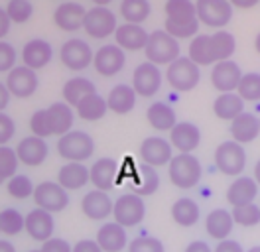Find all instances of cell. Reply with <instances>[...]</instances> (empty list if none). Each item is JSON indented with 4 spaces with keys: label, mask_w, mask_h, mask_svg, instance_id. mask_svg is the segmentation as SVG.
<instances>
[{
    "label": "cell",
    "mask_w": 260,
    "mask_h": 252,
    "mask_svg": "<svg viewBox=\"0 0 260 252\" xmlns=\"http://www.w3.org/2000/svg\"><path fill=\"white\" fill-rule=\"evenodd\" d=\"M166 24L164 30L176 40L191 38L199 30V18L191 0H168L166 6Z\"/></svg>",
    "instance_id": "6da1fadb"
},
{
    "label": "cell",
    "mask_w": 260,
    "mask_h": 252,
    "mask_svg": "<svg viewBox=\"0 0 260 252\" xmlns=\"http://www.w3.org/2000/svg\"><path fill=\"white\" fill-rule=\"evenodd\" d=\"M168 173H170V181L178 189H191L199 183L203 168L193 154H178L168 164Z\"/></svg>",
    "instance_id": "7a4b0ae2"
},
{
    "label": "cell",
    "mask_w": 260,
    "mask_h": 252,
    "mask_svg": "<svg viewBox=\"0 0 260 252\" xmlns=\"http://www.w3.org/2000/svg\"><path fill=\"white\" fill-rule=\"evenodd\" d=\"M146 57L154 65H170L179 57V44L174 36L166 30H156L148 36V44L144 47Z\"/></svg>",
    "instance_id": "3957f363"
},
{
    "label": "cell",
    "mask_w": 260,
    "mask_h": 252,
    "mask_svg": "<svg viewBox=\"0 0 260 252\" xmlns=\"http://www.w3.org/2000/svg\"><path fill=\"white\" fill-rule=\"evenodd\" d=\"M57 152L67 162L81 164V162H85V160H89V158L93 156L95 142H93V138L87 132L71 130V132H67L65 136L59 138V142H57Z\"/></svg>",
    "instance_id": "277c9868"
},
{
    "label": "cell",
    "mask_w": 260,
    "mask_h": 252,
    "mask_svg": "<svg viewBox=\"0 0 260 252\" xmlns=\"http://www.w3.org/2000/svg\"><path fill=\"white\" fill-rule=\"evenodd\" d=\"M113 217H114V223H118V225L124 227V229L138 227V225L144 220V217H146L144 199H142L140 195H134V193H124V195H120V197L114 201Z\"/></svg>",
    "instance_id": "5b68a950"
},
{
    "label": "cell",
    "mask_w": 260,
    "mask_h": 252,
    "mask_svg": "<svg viewBox=\"0 0 260 252\" xmlns=\"http://www.w3.org/2000/svg\"><path fill=\"white\" fill-rule=\"evenodd\" d=\"M215 166L225 175H241L246 166V152L244 148L235 140L221 142L215 150Z\"/></svg>",
    "instance_id": "8992f818"
},
{
    "label": "cell",
    "mask_w": 260,
    "mask_h": 252,
    "mask_svg": "<svg viewBox=\"0 0 260 252\" xmlns=\"http://www.w3.org/2000/svg\"><path fill=\"white\" fill-rule=\"evenodd\" d=\"M199 65H195L189 57H178L174 63L168 65L166 79L172 85V89H176L179 93L191 91L195 85L199 83Z\"/></svg>",
    "instance_id": "52a82bcc"
},
{
    "label": "cell",
    "mask_w": 260,
    "mask_h": 252,
    "mask_svg": "<svg viewBox=\"0 0 260 252\" xmlns=\"http://www.w3.org/2000/svg\"><path fill=\"white\" fill-rule=\"evenodd\" d=\"M195 10L199 22L209 28H223L233 18V4L229 0H197Z\"/></svg>",
    "instance_id": "ba28073f"
},
{
    "label": "cell",
    "mask_w": 260,
    "mask_h": 252,
    "mask_svg": "<svg viewBox=\"0 0 260 252\" xmlns=\"http://www.w3.org/2000/svg\"><path fill=\"white\" fill-rule=\"evenodd\" d=\"M34 201L38 209H44L48 213H59L69 205L67 189H63L57 181H42L36 185L34 191Z\"/></svg>",
    "instance_id": "9c48e42d"
},
{
    "label": "cell",
    "mask_w": 260,
    "mask_h": 252,
    "mask_svg": "<svg viewBox=\"0 0 260 252\" xmlns=\"http://www.w3.org/2000/svg\"><path fill=\"white\" fill-rule=\"evenodd\" d=\"M83 28L95 40L109 38L113 32H116V16L105 6H95V8L87 10Z\"/></svg>",
    "instance_id": "30bf717a"
},
{
    "label": "cell",
    "mask_w": 260,
    "mask_h": 252,
    "mask_svg": "<svg viewBox=\"0 0 260 252\" xmlns=\"http://www.w3.org/2000/svg\"><path fill=\"white\" fill-rule=\"evenodd\" d=\"M162 85V73L154 63H140L132 75V89L140 97H154Z\"/></svg>",
    "instance_id": "8fae6325"
},
{
    "label": "cell",
    "mask_w": 260,
    "mask_h": 252,
    "mask_svg": "<svg viewBox=\"0 0 260 252\" xmlns=\"http://www.w3.org/2000/svg\"><path fill=\"white\" fill-rule=\"evenodd\" d=\"M241 67L235 61H219L213 65L211 69V83L213 87L221 93H235L241 85Z\"/></svg>",
    "instance_id": "7c38bea8"
},
{
    "label": "cell",
    "mask_w": 260,
    "mask_h": 252,
    "mask_svg": "<svg viewBox=\"0 0 260 252\" xmlns=\"http://www.w3.org/2000/svg\"><path fill=\"white\" fill-rule=\"evenodd\" d=\"M59 55H61V63L71 71H81L95 59L89 44H85L83 40H67L61 46Z\"/></svg>",
    "instance_id": "4fadbf2b"
},
{
    "label": "cell",
    "mask_w": 260,
    "mask_h": 252,
    "mask_svg": "<svg viewBox=\"0 0 260 252\" xmlns=\"http://www.w3.org/2000/svg\"><path fill=\"white\" fill-rule=\"evenodd\" d=\"M138 154L142 158V162L146 166H152V168H160V166H166L172 162V144L168 140H164L160 136H150L146 140L140 144V150Z\"/></svg>",
    "instance_id": "5bb4252c"
},
{
    "label": "cell",
    "mask_w": 260,
    "mask_h": 252,
    "mask_svg": "<svg viewBox=\"0 0 260 252\" xmlns=\"http://www.w3.org/2000/svg\"><path fill=\"white\" fill-rule=\"evenodd\" d=\"M114 201L109 197L107 191L93 189L81 199V211L87 219L91 220H105L113 215Z\"/></svg>",
    "instance_id": "9a60e30c"
},
{
    "label": "cell",
    "mask_w": 260,
    "mask_h": 252,
    "mask_svg": "<svg viewBox=\"0 0 260 252\" xmlns=\"http://www.w3.org/2000/svg\"><path fill=\"white\" fill-rule=\"evenodd\" d=\"M95 71L103 77H113L124 67V49L118 46H103L95 53Z\"/></svg>",
    "instance_id": "2e32d148"
},
{
    "label": "cell",
    "mask_w": 260,
    "mask_h": 252,
    "mask_svg": "<svg viewBox=\"0 0 260 252\" xmlns=\"http://www.w3.org/2000/svg\"><path fill=\"white\" fill-rule=\"evenodd\" d=\"M53 229H55V223L51 213L44 211V209H32L28 215H26V233L30 235V238L38 240V242H46L49 238H53Z\"/></svg>",
    "instance_id": "e0dca14e"
},
{
    "label": "cell",
    "mask_w": 260,
    "mask_h": 252,
    "mask_svg": "<svg viewBox=\"0 0 260 252\" xmlns=\"http://www.w3.org/2000/svg\"><path fill=\"white\" fill-rule=\"evenodd\" d=\"M48 142L44 138H38V136H28L24 140L18 142L16 146V156L18 160L24 164V166H30V168H36V166H42L48 158Z\"/></svg>",
    "instance_id": "ac0fdd59"
},
{
    "label": "cell",
    "mask_w": 260,
    "mask_h": 252,
    "mask_svg": "<svg viewBox=\"0 0 260 252\" xmlns=\"http://www.w3.org/2000/svg\"><path fill=\"white\" fill-rule=\"evenodd\" d=\"M201 142V132L193 122H178L170 130V144L179 154H191Z\"/></svg>",
    "instance_id": "d6986e66"
},
{
    "label": "cell",
    "mask_w": 260,
    "mask_h": 252,
    "mask_svg": "<svg viewBox=\"0 0 260 252\" xmlns=\"http://www.w3.org/2000/svg\"><path fill=\"white\" fill-rule=\"evenodd\" d=\"M6 87H8L10 94H14V97H20V99L30 97L38 87L36 71L26 67V65L14 67L6 77Z\"/></svg>",
    "instance_id": "ffe728a7"
},
{
    "label": "cell",
    "mask_w": 260,
    "mask_h": 252,
    "mask_svg": "<svg viewBox=\"0 0 260 252\" xmlns=\"http://www.w3.org/2000/svg\"><path fill=\"white\" fill-rule=\"evenodd\" d=\"M97 244L103 252H122L128 246V236L126 229L120 227L118 223H105L97 231Z\"/></svg>",
    "instance_id": "44dd1931"
},
{
    "label": "cell",
    "mask_w": 260,
    "mask_h": 252,
    "mask_svg": "<svg viewBox=\"0 0 260 252\" xmlns=\"http://www.w3.org/2000/svg\"><path fill=\"white\" fill-rule=\"evenodd\" d=\"M91 183L99 191H109L116 183V175H118V164L113 158H99L97 162L91 166Z\"/></svg>",
    "instance_id": "7402d4cb"
},
{
    "label": "cell",
    "mask_w": 260,
    "mask_h": 252,
    "mask_svg": "<svg viewBox=\"0 0 260 252\" xmlns=\"http://www.w3.org/2000/svg\"><path fill=\"white\" fill-rule=\"evenodd\" d=\"M256 195H258V183L254 181V177H246V175L237 177L227 189V201L233 207L254 203Z\"/></svg>",
    "instance_id": "603a6c76"
},
{
    "label": "cell",
    "mask_w": 260,
    "mask_h": 252,
    "mask_svg": "<svg viewBox=\"0 0 260 252\" xmlns=\"http://www.w3.org/2000/svg\"><path fill=\"white\" fill-rule=\"evenodd\" d=\"M87 10L83 8L79 2H63L61 6H57L53 20L57 24V28L63 32H75L79 30L85 22Z\"/></svg>",
    "instance_id": "cb8c5ba5"
},
{
    "label": "cell",
    "mask_w": 260,
    "mask_h": 252,
    "mask_svg": "<svg viewBox=\"0 0 260 252\" xmlns=\"http://www.w3.org/2000/svg\"><path fill=\"white\" fill-rule=\"evenodd\" d=\"M260 134V118L252 112H243L241 116H237L231 122V136L233 140L239 142L241 146L248 142L256 140Z\"/></svg>",
    "instance_id": "d4e9b609"
},
{
    "label": "cell",
    "mask_w": 260,
    "mask_h": 252,
    "mask_svg": "<svg viewBox=\"0 0 260 252\" xmlns=\"http://www.w3.org/2000/svg\"><path fill=\"white\" fill-rule=\"evenodd\" d=\"M148 36L150 34H146V30L142 26H138V24H122L114 32L118 47L128 49V51H138V49L146 47Z\"/></svg>",
    "instance_id": "484cf974"
},
{
    "label": "cell",
    "mask_w": 260,
    "mask_h": 252,
    "mask_svg": "<svg viewBox=\"0 0 260 252\" xmlns=\"http://www.w3.org/2000/svg\"><path fill=\"white\" fill-rule=\"evenodd\" d=\"M233 227H235V220L233 215L227 209H215L207 215L205 219V231L207 235L215 238V240H227L229 235L233 233Z\"/></svg>",
    "instance_id": "4316f807"
},
{
    "label": "cell",
    "mask_w": 260,
    "mask_h": 252,
    "mask_svg": "<svg viewBox=\"0 0 260 252\" xmlns=\"http://www.w3.org/2000/svg\"><path fill=\"white\" fill-rule=\"evenodd\" d=\"M87 181H91V172L83 164L77 162H67L63 168L57 173V183L67 191L81 189Z\"/></svg>",
    "instance_id": "83f0119b"
},
{
    "label": "cell",
    "mask_w": 260,
    "mask_h": 252,
    "mask_svg": "<svg viewBox=\"0 0 260 252\" xmlns=\"http://www.w3.org/2000/svg\"><path fill=\"white\" fill-rule=\"evenodd\" d=\"M160 187V175L156 172V168L152 166H138L134 177H132V191L134 195H140V197H148V195H154Z\"/></svg>",
    "instance_id": "f1b7e54d"
},
{
    "label": "cell",
    "mask_w": 260,
    "mask_h": 252,
    "mask_svg": "<svg viewBox=\"0 0 260 252\" xmlns=\"http://www.w3.org/2000/svg\"><path fill=\"white\" fill-rule=\"evenodd\" d=\"M48 120L51 126V136H65L71 132L73 126V112L67 103H53L48 109Z\"/></svg>",
    "instance_id": "f546056e"
},
{
    "label": "cell",
    "mask_w": 260,
    "mask_h": 252,
    "mask_svg": "<svg viewBox=\"0 0 260 252\" xmlns=\"http://www.w3.org/2000/svg\"><path fill=\"white\" fill-rule=\"evenodd\" d=\"M22 59L24 65L30 67V69H42L44 65H48L51 59V46L44 40H32L24 46L22 51Z\"/></svg>",
    "instance_id": "4dcf8cb0"
},
{
    "label": "cell",
    "mask_w": 260,
    "mask_h": 252,
    "mask_svg": "<svg viewBox=\"0 0 260 252\" xmlns=\"http://www.w3.org/2000/svg\"><path fill=\"white\" fill-rule=\"evenodd\" d=\"M213 112L221 120H235L244 112V101L237 93H223L219 94L213 103Z\"/></svg>",
    "instance_id": "1f68e13d"
},
{
    "label": "cell",
    "mask_w": 260,
    "mask_h": 252,
    "mask_svg": "<svg viewBox=\"0 0 260 252\" xmlns=\"http://www.w3.org/2000/svg\"><path fill=\"white\" fill-rule=\"evenodd\" d=\"M199 217H201L199 205L195 203L191 197H179L178 201L172 205V219L176 225L183 227V229L193 227L199 220Z\"/></svg>",
    "instance_id": "d6a6232c"
},
{
    "label": "cell",
    "mask_w": 260,
    "mask_h": 252,
    "mask_svg": "<svg viewBox=\"0 0 260 252\" xmlns=\"http://www.w3.org/2000/svg\"><path fill=\"white\" fill-rule=\"evenodd\" d=\"M107 105H109V110H113L116 114H126L136 105V91L130 85H116L107 97Z\"/></svg>",
    "instance_id": "836d02e7"
},
{
    "label": "cell",
    "mask_w": 260,
    "mask_h": 252,
    "mask_svg": "<svg viewBox=\"0 0 260 252\" xmlns=\"http://www.w3.org/2000/svg\"><path fill=\"white\" fill-rule=\"evenodd\" d=\"M195 65H209V63H217V55L213 49L211 36L207 34H197L193 42L189 44V55H187Z\"/></svg>",
    "instance_id": "e575fe53"
},
{
    "label": "cell",
    "mask_w": 260,
    "mask_h": 252,
    "mask_svg": "<svg viewBox=\"0 0 260 252\" xmlns=\"http://www.w3.org/2000/svg\"><path fill=\"white\" fill-rule=\"evenodd\" d=\"M95 83L91 79L85 77H73L63 85V99L67 105L77 107L83 99H87L89 94H95Z\"/></svg>",
    "instance_id": "d590c367"
},
{
    "label": "cell",
    "mask_w": 260,
    "mask_h": 252,
    "mask_svg": "<svg viewBox=\"0 0 260 252\" xmlns=\"http://www.w3.org/2000/svg\"><path fill=\"white\" fill-rule=\"evenodd\" d=\"M146 118L152 128L162 130V132L164 130H172L174 126L178 124L176 122V112H174V109L170 105H166V103H154V105H150L146 112Z\"/></svg>",
    "instance_id": "8d00e7d4"
},
{
    "label": "cell",
    "mask_w": 260,
    "mask_h": 252,
    "mask_svg": "<svg viewBox=\"0 0 260 252\" xmlns=\"http://www.w3.org/2000/svg\"><path fill=\"white\" fill-rule=\"evenodd\" d=\"M107 110H109V105H107V101L101 97V94H89L87 99H83L81 103L77 105V114H79V118L83 120H99V118H103L105 114H107Z\"/></svg>",
    "instance_id": "74e56055"
},
{
    "label": "cell",
    "mask_w": 260,
    "mask_h": 252,
    "mask_svg": "<svg viewBox=\"0 0 260 252\" xmlns=\"http://www.w3.org/2000/svg\"><path fill=\"white\" fill-rule=\"evenodd\" d=\"M120 14L126 20V24H142L150 16V2L148 0H122L120 2Z\"/></svg>",
    "instance_id": "f35d334b"
},
{
    "label": "cell",
    "mask_w": 260,
    "mask_h": 252,
    "mask_svg": "<svg viewBox=\"0 0 260 252\" xmlns=\"http://www.w3.org/2000/svg\"><path fill=\"white\" fill-rule=\"evenodd\" d=\"M26 229V217H22V213L18 209H2L0 211V233L8 236H16Z\"/></svg>",
    "instance_id": "ab89813d"
},
{
    "label": "cell",
    "mask_w": 260,
    "mask_h": 252,
    "mask_svg": "<svg viewBox=\"0 0 260 252\" xmlns=\"http://www.w3.org/2000/svg\"><path fill=\"white\" fill-rule=\"evenodd\" d=\"M211 42L215 55H217V63L229 61V57L235 53V47H237L235 36L231 32H215L211 34Z\"/></svg>",
    "instance_id": "60d3db41"
},
{
    "label": "cell",
    "mask_w": 260,
    "mask_h": 252,
    "mask_svg": "<svg viewBox=\"0 0 260 252\" xmlns=\"http://www.w3.org/2000/svg\"><path fill=\"white\" fill-rule=\"evenodd\" d=\"M235 225H241L244 229H250V227H256L260 223V207L254 203L241 205V207H233L231 211Z\"/></svg>",
    "instance_id": "b9f144b4"
},
{
    "label": "cell",
    "mask_w": 260,
    "mask_h": 252,
    "mask_svg": "<svg viewBox=\"0 0 260 252\" xmlns=\"http://www.w3.org/2000/svg\"><path fill=\"white\" fill-rule=\"evenodd\" d=\"M6 189H8V195L14 197V199H28V197H34L36 185H34L32 179L28 175L16 173L12 179H8Z\"/></svg>",
    "instance_id": "7bdbcfd3"
},
{
    "label": "cell",
    "mask_w": 260,
    "mask_h": 252,
    "mask_svg": "<svg viewBox=\"0 0 260 252\" xmlns=\"http://www.w3.org/2000/svg\"><path fill=\"white\" fill-rule=\"evenodd\" d=\"M237 94L243 101H260V75L258 73H244L241 79V85L237 89Z\"/></svg>",
    "instance_id": "ee69618b"
},
{
    "label": "cell",
    "mask_w": 260,
    "mask_h": 252,
    "mask_svg": "<svg viewBox=\"0 0 260 252\" xmlns=\"http://www.w3.org/2000/svg\"><path fill=\"white\" fill-rule=\"evenodd\" d=\"M18 164L20 160L16 156V150L8 148V146H0V179H12L16 175Z\"/></svg>",
    "instance_id": "f6af8a7d"
},
{
    "label": "cell",
    "mask_w": 260,
    "mask_h": 252,
    "mask_svg": "<svg viewBox=\"0 0 260 252\" xmlns=\"http://www.w3.org/2000/svg\"><path fill=\"white\" fill-rule=\"evenodd\" d=\"M32 12H34V8L30 0H10L8 6H6V14L10 16V20L16 22V24L28 22Z\"/></svg>",
    "instance_id": "bcb514c9"
},
{
    "label": "cell",
    "mask_w": 260,
    "mask_h": 252,
    "mask_svg": "<svg viewBox=\"0 0 260 252\" xmlns=\"http://www.w3.org/2000/svg\"><path fill=\"white\" fill-rule=\"evenodd\" d=\"M30 130H32L34 136L38 138H48L51 136V126L48 120V109L36 110L30 118Z\"/></svg>",
    "instance_id": "7dc6e473"
},
{
    "label": "cell",
    "mask_w": 260,
    "mask_h": 252,
    "mask_svg": "<svg viewBox=\"0 0 260 252\" xmlns=\"http://www.w3.org/2000/svg\"><path fill=\"white\" fill-rule=\"evenodd\" d=\"M128 252H166L162 240L156 236H136L128 242Z\"/></svg>",
    "instance_id": "c3c4849f"
},
{
    "label": "cell",
    "mask_w": 260,
    "mask_h": 252,
    "mask_svg": "<svg viewBox=\"0 0 260 252\" xmlns=\"http://www.w3.org/2000/svg\"><path fill=\"white\" fill-rule=\"evenodd\" d=\"M14 63H16V49L6 42H0V73L12 71Z\"/></svg>",
    "instance_id": "681fc988"
},
{
    "label": "cell",
    "mask_w": 260,
    "mask_h": 252,
    "mask_svg": "<svg viewBox=\"0 0 260 252\" xmlns=\"http://www.w3.org/2000/svg\"><path fill=\"white\" fill-rule=\"evenodd\" d=\"M14 130H16L14 120L8 114L0 112V146H6V142H10V138L14 136Z\"/></svg>",
    "instance_id": "f907efd6"
},
{
    "label": "cell",
    "mask_w": 260,
    "mask_h": 252,
    "mask_svg": "<svg viewBox=\"0 0 260 252\" xmlns=\"http://www.w3.org/2000/svg\"><path fill=\"white\" fill-rule=\"evenodd\" d=\"M40 252H73V246L65 238H49L42 244Z\"/></svg>",
    "instance_id": "816d5d0a"
},
{
    "label": "cell",
    "mask_w": 260,
    "mask_h": 252,
    "mask_svg": "<svg viewBox=\"0 0 260 252\" xmlns=\"http://www.w3.org/2000/svg\"><path fill=\"white\" fill-rule=\"evenodd\" d=\"M73 252H103L95 238H81L73 244Z\"/></svg>",
    "instance_id": "f5cc1de1"
},
{
    "label": "cell",
    "mask_w": 260,
    "mask_h": 252,
    "mask_svg": "<svg viewBox=\"0 0 260 252\" xmlns=\"http://www.w3.org/2000/svg\"><path fill=\"white\" fill-rule=\"evenodd\" d=\"M213 252H244L243 246L237 242V240H231V238H227V240H221L217 246H215V250Z\"/></svg>",
    "instance_id": "db71d44e"
},
{
    "label": "cell",
    "mask_w": 260,
    "mask_h": 252,
    "mask_svg": "<svg viewBox=\"0 0 260 252\" xmlns=\"http://www.w3.org/2000/svg\"><path fill=\"white\" fill-rule=\"evenodd\" d=\"M183 252H213V250L209 248L207 242H203V240H193V242H189V244L185 246Z\"/></svg>",
    "instance_id": "11a10c76"
},
{
    "label": "cell",
    "mask_w": 260,
    "mask_h": 252,
    "mask_svg": "<svg viewBox=\"0 0 260 252\" xmlns=\"http://www.w3.org/2000/svg\"><path fill=\"white\" fill-rule=\"evenodd\" d=\"M10 16L6 14V10L4 8H0V38H4L6 34H8V30H10Z\"/></svg>",
    "instance_id": "9f6ffc18"
},
{
    "label": "cell",
    "mask_w": 260,
    "mask_h": 252,
    "mask_svg": "<svg viewBox=\"0 0 260 252\" xmlns=\"http://www.w3.org/2000/svg\"><path fill=\"white\" fill-rule=\"evenodd\" d=\"M233 6H237V8H241V10H246V8H252V6H256L260 0H229Z\"/></svg>",
    "instance_id": "6f0895ef"
},
{
    "label": "cell",
    "mask_w": 260,
    "mask_h": 252,
    "mask_svg": "<svg viewBox=\"0 0 260 252\" xmlns=\"http://www.w3.org/2000/svg\"><path fill=\"white\" fill-rule=\"evenodd\" d=\"M8 101H10V91H8V87H6V85H2V83H0V110L6 109Z\"/></svg>",
    "instance_id": "680465c9"
},
{
    "label": "cell",
    "mask_w": 260,
    "mask_h": 252,
    "mask_svg": "<svg viewBox=\"0 0 260 252\" xmlns=\"http://www.w3.org/2000/svg\"><path fill=\"white\" fill-rule=\"evenodd\" d=\"M0 252H16V246L8 240H0Z\"/></svg>",
    "instance_id": "91938a15"
},
{
    "label": "cell",
    "mask_w": 260,
    "mask_h": 252,
    "mask_svg": "<svg viewBox=\"0 0 260 252\" xmlns=\"http://www.w3.org/2000/svg\"><path fill=\"white\" fill-rule=\"evenodd\" d=\"M254 181L260 185V160L256 162V166H254Z\"/></svg>",
    "instance_id": "94428289"
},
{
    "label": "cell",
    "mask_w": 260,
    "mask_h": 252,
    "mask_svg": "<svg viewBox=\"0 0 260 252\" xmlns=\"http://www.w3.org/2000/svg\"><path fill=\"white\" fill-rule=\"evenodd\" d=\"M93 2H95L97 6H107V4H109V2H113V0H93Z\"/></svg>",
    "instance_id": "6125c7cd"
},
{
    "label": "cell",
    "mask_w": 260,
    "mask_h": 252,
    "mask_svg": "<svg viewBox=\"0 0 260 252\" xmlns=\"http://www.w3.org/2000/svg\"><path fill=\"white\" fill-rule=\"evenodd\" d=\"M254 47H256V51L260 53V32H258V36H256V40H254Z\"/></svg>",
    "instance_id": "be15d7a7"
},
{
    "label": "cell",
    "mask_w": 260,
    "mask_h": 252,
    "mask_svg": "<svg viewBox=\"0 0 260 252\" xmlns=\"http://www.w3.org/2000/svg\"><path fill=\"white\" fill-rule=\"evenodd\" d=\"M246 252H260V246H252V248H248Z\"/></svg>",
    "instance_id": "e7e4bbea"
},
{
    "label": "cell",
    "mask_w": 260,
    "mask_h": 252,
    "mask_svg": "<svg viewBox=\"0 0 260 252\" xmlns=\"http://www.w3.org/2000/svg\"><path fill=\"white\" fill-rule=\"evenodd\" d=\"M28 252H40V250H28Z\"/></svg>",
    "instance_id": "03108f58"
},
{
    "label": "cell",
    "mask_w": 260,
    "mask_h": 252,
    "mask_svg": "<svg viewBox=\"0 0 260 252\" xmlns=\"http://www.w3.org/2000/svg\"><path fill=\"white\" fill-rule=\"evenodd\" d=\"M0 183H2V179H0Z\"/></svg>",
    "instance_id": "003e7915"
}]
</instances>
